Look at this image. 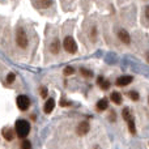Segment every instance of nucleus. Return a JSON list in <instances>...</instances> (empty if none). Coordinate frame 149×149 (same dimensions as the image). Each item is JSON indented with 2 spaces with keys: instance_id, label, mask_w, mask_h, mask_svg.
I'll return each mask as SVG.
<instances>
[{
  "instance_id": "f3484780",
  "label": "nucleus",
  "mask_w": 149,
  "mask_h": 149,
  "mask_svg": "<svg viewBox=\"0 0 149 149\" xmlns=\"http://www.w3.org/2000/svg\"><path fill=\"white\" fill-rule=\"evenodd\" d=\"M21 148H22V149H31V144H30V141H28V140L22 141V144H21Z\"/></svg>"
},
{
  "instance_id": "7ed1b4c3",
  "label": "nucleus",
  "mask_w": 149,
  "mask_h": 149,
  "mask_svg": "<svg viewBox=\"0 0 149 149\" xmlns=\"http://www.w3.org/2000/svg\"><path fill=\"white\" fill-rule=\"evenodd\" d=\"M63 46H64L65 51L70 52V54H74V52L77 51V45L72 37H67V38L64 39V42H63Z\"/></svg>"
},
{
  "instance_id": "ddd939ff",
  "label": "nucleus",
  "mask_w": 149,
  "mask_h": 149,
  "mask_svg": "<svg viewBox=\"0 0 149 149\" xmlns=\"http://www.w3.org/2000/svg\"><path fill=\"white\" fill-rule=\"evenodd\" d=\"M107 106H109L107 100H105V98H102L101 101H98V103H97V109H98V110H106V109H107Z\"/></svg>"
},
{
  "instance_id": "6e6552de",
  "label": "nucleus",
  "mask_w": 149,
  "mask_h": 149,
  "mask_svg": "<svg viewBox=\"0 0 149 149\" xmlns=\"http://www.w3.org/2000/svg\"><path fill=\"white\" fill-rule=\"evenodd\" d=\"M54 107H55V101L52 100V98H49V100L46 101V103H45L43 110H45V113L46 114H50V113H52Z\"/></svg>"
},
{
  "instance_id": "9d476101",
  "label": "nucleus",
  "mask_w": 149,
  "mask_h": 149,
  "mask_svg": "<svg viewBox=\"0 0 149 149\" xmlns=\"http://www.w3.org/2000/svg\"><path fill=\"white\" fill-rule=\"evenodd\" d=\"M3 136H4V139L5 140H12L13 139V136H15V132H13V130H10V128H4L3 130Z\"/></svg>"
},
{
  "instance_id": "dca6fc26",
  "label": "nucleus",
  "mask_w": 149,
  "mask_h": 149,
  "mask_svg": "<svg viewBox=\"0 0 149 149\" xmlns=\"http://www.w3.org/2000/svg\"><path fill=\"white\" fill-rule=\"evenodd\" d=\"M123 118L126 119V120H130L131 119V111H130V109H124L123 110Z\"/></svg>"
},
{
  "instance_id": "f257e3e1",
  "label": "nucleus",
  "mask_w": 149,
  "mask_h": 149,
  "mask_svg": "<svg viewBox=\"0 0 149 149\" xmlns=\"http://www.w3.org/2000/svg\"><path fill=\"white\" fill-rule=\"evenodd\" d=\"M15 131L16 135L21 139L26 137L30 132V124H29L28 120H24V119H20V120L16 122V126H15Z\"/></svg>"
},
{
  "instance_id": "0eeeda50",
  "label": "nucleus",
  "mask_w": 149,
  "mask_h": 149,
  "mask_svg": "<svg viewBox=\"0 0 149 149\" xmlns=\"http://www.w3.org/2000/svg\"><path fill=\"white\" fill-rule=\"evenodd\" d=\"M132 80H134L132 76H120L116 80V85H118V86H126V85L131 84Z\"/></svg>"
},
{
  "instance_id": "f03ea898",
  "label": "nucleus",
  "mask_w": 149,
  "mask_h": 149,
  "mask_svg": "<svg viewBox=\"0 0 149 149\" xmlns=\"http://www.w3.org/2000/svg\"><path fill=\"white\" fill-rule=\"evenodd\" d=\"M16 42L21 49H26V46H28V37H26V33L22 28H18L16 31Z\"/></svg>"
},
{
  "instance_id": "a211bd4d",
  "label": "nucleus",
  "mask_w": 149,
  "mask_h": 149,
  "mask_svg": "<svg viewBox=\"0 0 149 149\" xmlns=\"http://www.w3.org/2000/svg\"><path fill=\"white\" fill-rule=\"evenodd\" d=\"M81 73L84 74L85 77H92L93 76V73L90 72V71H88V70H85V68H81Z\"/></svg>"
},
{
  "instance_id": "20e7f679",
  "label": "nucleus",
  "mask_w": 149,
  "mask_h": 149,
  "mask_svg": "<svg viewBox=\"0 0 149 149\" xmlns=\"http://www.w3.org/2000/svg\"><path fill=\"white\" fill-rule=\"evenodd\" d=\"M16 102H17L18 109H20V110H22V111L28 110L29 105H30V101H29V98L26 97V95H18Z\"/></svg>"
},
{
  "instance_id": "4be33fe9",
  "label": "nucleus",
  "mask_w": 149,
  "mask_h": 149,
  "mask_svg": "<svg viewBox=\"0 0 149 149\" xmlns=\"http://www.w3.org/2000/svg\"><path fill=\"white\" fill-rule=\"evenodd\" d=\"M41 95H42V97H45V98L47 97V89H46V88H42V89H41Z\"/></svg>"
},
{
  "instance_id": "5701e85b",
  "label": "nucleus",
  "mask_w": 149,
  "mask_h": 149,
  "mask_svg": "<svg viewBox=\"0 0 149 149\" xmlns=\"http://www.w3.org/2000/svg\"><path fill=\"white\" fill-rule=\"evenodd\" d=\"M145 17H147L148 20H149V5H148L147 8H145Z\"/></svg>"
},
{
  "instance_id": "412c9836",
  "label": "nucleus",
  "mask_w": 149,
  "mask_h": 149,
  "mask_svg": "<svg viewBox=\"0 0 149 149\" xmlns=\"http://www.w3.org/2000/svg\"><path fill=\"white\" fill-rule=\"evenodd\" d=\"M73 72H74V70H73L72 67H67L64 70V74H67V76H68V74H72Z\"/></svg>"
},
{
  "instance_id": "6ab92c4d",
  "label": "nucleus",
  "mask_w": 149,
  "mask_h": 149,
  "mask_svg": "<svg viewBox=\"0 0 149 149\" xmlns=\"http://www.w3.org/2000/svg\"><path fill=\"white\" fill-rule=\"evenodd\" d=\"M128 95H130V98H131V100H134V101H137V100H139V94H137L136 92H131Z\"/></svg>"
},
{
  "instance_id": "4468645a",
  "label": "nucleus",
  "mask_w": 149,
  "mask_h": 149,
  "mask_svg": "<svg viewBox=\"0 0 149 149\" xmlns=\"http://www.w3.org/2000/svg\"><path fill=\"white\" fill-rule=\"evenodd\" d=\"M111 100H113V101H114V103H116V105L122 103V95H120V93L114 92L113 94H111Z\"/></svg>"
},
{
  "instance_id": "aec40b11",
  "label": "nucleus",
  "mask_w": 149,
  "mask_h": 149,
  "mask_svg": "<svg viewBox=\"0 0 149 149\" xmlns=\"http://www.w3.org/2000/svg\"><path fill=\"white\" fill-rule=\"evenodd\" d=\"M15 73H9L8 74V77H7V81H8V84H12L13 81H15Z\"/></svg>"
},
{
  "instance_id": "423d86ee",
  "label": "nucleus",
  "mask_w": 149,
  "mask_h": 149,
  "mask_svg": "<svg viewBox=\"0 0 149 149\" xmlns=\"http://www.w3.org/2000/svg\"><path fill=\"white\" fill-rule=\"evenodd\" d=\"M77 134L81 135V136H84V135H86L88 132H89V123L88 122H81V123L77 126Z\"/></svg>"
},
{
  "instance_id": "9b49d317",
  "label": "nucleus",
  "mask_w": 149,
  "mask_h": 149,
  "mask_svg": "<svg viewBox=\"0 0 149 149\" xmlns=\"http://www.w3.org/2000/svg\"><path fill=\"white\" fill-rule=\"evenodd\" d=\"M54 0H37V5L39 8H49L52 5Z\"/></svg>"
},
{
  "instance_id": "b1692460",
  "label": "nucleus",
  "mask_w": 149,
  "mask_h": 149,
  "mask_svg": "<svg viewBox=\"0 0 149 149\" xmlns=\"http://www.w3.org/2000/svg\"><path fill=\"white\" fill-rule=\"evenodd\" d=\"M147 56H148V62H149V54H148V55H147Z\"/></svg>"
},
{
  "instance_id": "39448f33",
  "label": "nucleus",
  "mask_w": 149,
  "mask_h": 149,
  "mask_svg": "<svg viewBox=\"0 0 149 149\" xmlns=\"http://www.w3.org/2000/svg\"><path fill=\"white\" fill-rule=\"evenodd\" d=\"M118 37H119V39H120L123 43H126V45H128L130 42H131V37H130L128 31L124 30V29H120V30L118 31Z\"/></svg>"
},
{
  "instance_id": "f8f14e48",
  "label": "nucleus",
  "mask_w": 149,
  "mask_h": 149,
  "mask_svg": "<svg viewBox=\"0 0 149 149\" xmlns=\"http://www.w3.org/2000/svg\"><path fill=\"white\" fill-rule=\"evenodd\" d=\"M97 84L100 85V86L102 88L103 90H107L109 88H110V82H109L107 80H105V79H103V77H100V79H98Z\"/></svg>"
},
{
  "instance_id": "1a4fd4ad",
  "label": "nucleus",
  "mask_w": 149,
  "mask_h": 149,
  "mask_svg": "<svg viewBox=\"0 0 149 149\" xmlns=\"http://www.w3.org/2000/svg\"><path fill=\"white\" fill-rule=\"evenodd\" d=\"M59 47H60V45H59V41L58 39H54V41L51 42V45H50V51L52 52V54H58L59 52Z\"/></svg>"
},
{
  "instance_id": "2eb2a0df",
  "label": "nucleus",
  "mask_w": 149,
  "mask_h": 149,
  "mask_svg": "<svg viewBox=\"0 0 149 149\" xmlns=\"http://www.w3.org/2000/svg\"><path fill=\"white\" fill-rule=\"evenodd\" d=\"M128 128H130V132L131 134H136V127H135V122L132 120V119H130L128 120Z\"/></svg>"
}]
</instances>
